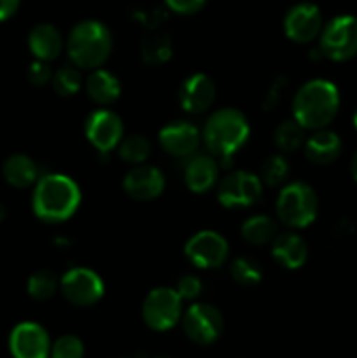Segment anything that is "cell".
<instances>
[{
    "label": "cell",
    "mask_w": 357,
    "mask_h": 358,
    "mask_svg": "<svg viewBox=\"0 0 357 358\" xmlns=\"http://www.w3.org/2000/svg\"><path fill=\"white\" fill-rule=\"evenodd\" d=\"M79 205V185L66 175L48 173L35 182L31 208L44 222H63L77 212Z\"/></svg>",
    "instance_id": "cell-1"
},
{
    "label": "cell",
    "mask_w": 357,
    "mask_h": 358,
    "mask_svg": "<svg viewBox=\"0 0 357 358\" xmlns=\"http://www.w3.org/2000/svg\"><path fill=\"white\" fill-rule=\"evenodd\" d=\"M340 108L338 87L326 79H312L296 91L293 100L294 119L304 129H322L331 124Z\"/></svg>",
    "instance_id": "cell-2"
},
{
    "label": "cell",
    "mask_w": 357,
    "mask_h": 358,
    "mask_svg": "<svg viewBox=\"0 0 357 358\" xmlns=\"http://www.w3.org/2000/svg\"><path fill=\"white\" fill-rule=\"evenodd\" d=\"M251 135L247 117L237 108H219L214 112L203 128V142L220 163H230L231 157L245 145Z\"/></svg>",
    "instance_id": "cell-3"
},
{
    "label": "cell",
    "mask_w": 357,
    "mask_h": 358,
    "mask_svg": "<svg viewBox=\"0 0 357 358\" xmlns=\"http://www.w3.org/2000/svg\"><path fill=\"white\" fill-rule=\"evenodd\" d=\"M66 52L77 69H100L112 52L111 30L100 21H80L70 30Z\"/></svg>",
    "instance_id": "cell-4"
},
{
    "label": "cell",
    "mask_w": 357,
    "mask_h": 358,
    "mask_svg": "<svg viewBox=\"0 0 357 358\" xmlns=\"http://www.w3.org/2000/svg\"><path fill=\"white\" fill-rule=\"evenodd\" d=\"M276 217L290 229H303L315 220L318 213V198L304 182H290L276 198Z\"/></svg>",
    "instance_id": "cell-5"
},
{
    "label": "cell",
    "mask_w": 357,
    "mask_h": 358,
    "mask_svg": "<svg viewBox=\"0 0 357 358\" xmlns=\"http://www.w3.org/2000/svg\"><path fill=\"white\" fill-rule=\"evenodd\" d=\"M322 56L332 62H349L357 55V17L336 16L321 31Z\"/></svg>",
    "instance_id": "cell-6"
},
{
    "label": "cell",
    "mask_w": 357,
    "mask_h": 358,
    "mask_svg": "<svg viewBox=\"0 0 357 358\" xmlns=\"http://www.w3.org/2000/svg\"><path fill=\"white\" fill-rule=\"evenodd\" d=\"M182 317V299L175 289L158 287L150 290L142 304V318L156 332L170 331Z\"/></svg>",
    "instance_id": "cell-7"
},
{
    "label": "cell",
    "mask_w": 357,
    "mask_h": 358,
    "mask_svg": "<svg viewBox=\"0 0 357 358\" xmlns=\"http://www.w3.org/2000/svg\"><path fill=\"white\" fill-rule=\"evenodd\" d=\"M59 290L74 306L90 308L104 297L105 287L98 273H94L93 269L72 268L59 280Z\"/></svg>",
    "instance_id": "cell-8"
},
{
    "label": "cell",
    "mask_w": 357,
    "mask_h": 358,
    "mask_svg": "<svg viewBox=\"0 0 357 358\" xmlns=\"http://www.w3.org/2000/svg\"><path fill=\"white\" fill-rule=\"evenodd\" d=\"M223 315L212 304H191L182 317V329L195 345L209 346L223 334Z\"/></svg>",
    "instance_id": "cell-9"
},
{
    "label": "cell",
    "mask_w": 357,
    "mask_h": 358,
    "mask_svg": "<svg viewBox=\"0 0 357 358\" xmlns=\"http://www.w3.org/2000/svg\"><path fill=\"white\" fill-rule=\"evenodd\" d=\"M262 192V182L258 175L237 170L219 182L217 199L226 208H247L259 201Z\"/></svg>",
    "instance_id": "cell-10"
},
{
    "label": "cell",
    "mask_w": 357,
    "mask_h": 358,
    "mask_svg": "<svg viewBox=\"0 0 357 358\" xmlns=\"http://www.w3.org/2000/svg\"><path fill=\"white\" fill-rule=\"evenodd\" d=\"M184 254L200 269H216L227 261L230 247L224 236L216 231H200L188 240Z\"/></svg>",
    "instance_id": "cell-11"
},
{
    "label": "cell",
    "mask_w": 357,
    "mask_h": 358,
    "mask_svg": "<svg viewBox=\"0 0 357 358\" xmlns=\"http://www.w3.org/2000/svg\"><path fill=\"white\" fill-rule=\"evenodd\" d=\"M84 133L98 152L107 154L118 149L122 135H125V126H122L121 117L115 112L108 110V108H100V110H94L88 115Z\"/></svg>",
    "instance_id": "cell-12"
},
{
    "label": "cell",
    "mask_w": 357,
    "mask_h": 358,
    "mask_svg": "<svg viewBox=\"0 0 357 358\" xmlns=\"http://www.w3.org/2000/svg\"><path fill=\"white\" fill-rule=\"evenodd\" d=\"M322 14L317 6L310 2H301L290 7L284 17V31L289 41L296 44H308L321 35Z\"/></svg>",
    "instance_id": "cell-13"
},
{
    "label": "cell",
    "mask_w": 357,
    "mask_h": 358,
    "mask_svg": "<svg viewBox=\"0 0 357 358\" xmlns=\"http://www.w3.org/2000/svg\"><path fill=\"white\" fill-rule=\"evenodd\" d=\"M9 350L14 358H49L51 339L42 325L35 322H23L10 332Z\"/></svg>",
    "instance_id": "cell-14"
},
{
    "label": "cell",
    "mask_w": 357,
    "mask_h": 358,
    "mask_svg": "<svg viewBox=\"0 0 357 358\" xmlns=\"http://www.w3.org/2000/svg\"><path fill=\"white\" fill-rule=\"evenodd\" d=\"M158 140H160V145L164 152L184 159V157L195 156L200 147L202 135H200L198 128L192 126L191 122L175 121L161 128Z\"/></svg>",
    "instance_id": "cell-15"
},
{
    "label": "cell",
    "mask_w": 357,
    "mask_h": 358,
    "mask_svg": "<svg viewBox=\"0 0 357 358\" xmlns=\"http://www.w3.org/2000/svg\"><path fill=\"white\" fill-rule=\"evenodd\" d=\"M122 189L135 201H150L163 192L164 177L156 166L136 164L122 178Z\"/></svg>",
    "instance_id": "cell-16"
},
{
    "label": "cell",
    "mask_w": 357,
    "mask_h": 358,
    "mask_svg": "<svg viewBox=\"0 0 357 358\" xmlns=\"http://www.w3.org/2000/svg\"><path fill=\"white\" fill-rule=\"evenodd\" d=\"M216 100V84L206 73H192L178 90V103L189 114H203Z\"/></svg>",
    "instance_id": "cell-17"
},
{
    "label": "cell",
    "mask_w": 357,
    "mask_h": 358,
    "mask_svg": "<svg viewBox=\"0 0 357 358\" xmlns=\"http://www.w3.org/2000/svg\"><path fill=\"white\" fill-rule=\"evenodd\" d=\"M217 178H219V163L216 157L205 154H195L188 157L184 166V182L189 191L196 194L206 192L216 185Z\"/></svg>",
    "instance_id": "cell-18"
},
{
    "label": "cell",
    "mask_w": 357,
    "mask_h": 358,
    "mask_svg": "<svg viewBox=\"0 0 357 358\" xmlns=\"http://www.w3.org/2000/svg\"><path fill=\"white\" fill-rule=\"evenodd\" d=\"M342 154V138L329 129H315L312 136L304 140V156L310 163L326 166L335 163Z\"/></svg>",
    "instance_id": "cell-19"
},
{
    "label": "cell",
    "mask_w": 357,
    "mask_h": 358,
    "mask_svg": "<svg viewBox=\"0 0 357 358\" xmlns=\"http://www.w3.org/2000/svg\"><path fill=\"white\" fill-rule=\"evenodd\" d=\"M272 257L286 269H298L307 262V241L296 233L276 234L272 241Z\"/></svg>",
    "instance_id": "cell-20"
},
{
    "label": "cell",
    "mask_w": 357,
    "mask_h": 358,
    "mask_svg": "<svg viewBox=\"0 0 357 358\" xmlns=\"http://www.w3.org/2000/svg\"><path fill=\"white\" fill-rule=\"evenodd\" d=\"M28 48L41 62H52L63 49V37L51 23H38L28 34Z\"/></svg>",
    "instance_id": "cell-21"
},
{
    "label": "cell",
    "mask_w": 357,
    "mask_h": 358,
    "mask_svg": "<svg viewBox=\"0 0 357 358\" xmlns=\"http://www.w3.org/2000/svg\"><path fill=\"white\" fill-rule=\"evenodd\" d=\"M86 93L91 101L102 105H111L121 94V84L114 73L104 69H94L86 79Z\"/></svg>",
    "instance_id": "cell-22"
},
{
    "label": "cell",
    "mask_w": 357,
    "mask_h": 358,
    "mask_svg": "<svg viewBox=\"0 0 357 358\" xmlns=\"http://www.w3.org/2000/svg\"><path fill=\"white\" fill-rule=\"evenodd\" d=\"M4 178L16 189H27L38 180V166L31 157L24 154H13L2 166Z\"/></svg>",
    "instance_id": "cell-23"
},
{
    "label": "cell",
    "mask_w": 357,
    "mask_h": 358,
    "mask_svg": "<svg viewBox=\"0 0 357 358\" xmlns=\"http://www.w3.org/2000/svg\"><path fill=\"white\" fill-rule=\"evenodd\" d=\"M241 236L251 245H266L276 236V222L268 215H252L241 224Z\"/></svg>",
    "instance_id": "cell-24"
},
{
    "label": "cell",
    "mask_w": 357,
    "mask_h": 358,
    "mask_svg": "<svg viewBox=\"0 0 357 358\" xmlns=\"http://www.w3.org/2000/svg\"><path fill=\"white\" fill-rule=\"evenodd\" d=\"M172 56V42L167 34H153L142 42V59L150 66L167 63Z\"/></svg>",
    "instance_id": "cell-25"
},
{
    "label": "cell",
    "mask_w": 357,
    "mask_h": 358,
    "mask_svg": "<svg viewBox=\"0 0 357 358\" xmlns=\"http://www.w3.org/2000/svg\"><path fill=\"white\" fill-rule=\"evenodd\" d=\"M275 143L284 152H294L304 145V128L296 119L282 121L275 129Z\"/></svg>",
    "instance_id": "cell-26"
},
{
    "label": "cell",
    "mask_w": 357,
    "mask_h": 358,
    "mask_svg": "<svg viewBox=\"0 0 357 358\" xmlns=\"http://www.w3.org/2000/svg\"><path fill=\"white\" fill-rule=\"evenodd\" d=\"M59 289V280L49 269H38L28 278L27 292L31 299L35 301H48L51 299Z\"/></svg>",
    "instance_id": "cell-27"
},
{
    "label": "cell",
    "mask_w": 357,
    "mask_h": 358,
    "mask_svg": "<svg viewBox=\"0 0 357 358\" xmlns=\"http://www.w3.org/2000/svg\"><path fill=\"white\" fill-rule=\"evenodd\" d=\"M118 154L122 161L130 164H144L150 154V143L142 135H130L121 140L118 145Z\"/></svg>",
    "instance_id": "cell-28"
},
{
    "label": "cell",
    "mask_w": 357,
    "mask_h": 358,
    "mask_svg": "<svg viewBox=\"0 0 357 358\" xmlns=\"http://www.w3.org/2000/svg\"><path fill=\"white\" fill-rule=\"evenodd\" d=\"M230 271L234 282L244 287L258 285L262 278V268L252 257H237L231 262Z\"/></svg>",
    "instance_id": "cell-29"
},
{
    "label": "cell",
    "mask_w": 357,
    "mask_h": 358,
    "mask_svg": "<svg viewBox=\"0 0 357 358\" xmlns=\"http://www.w3.org/2000/svg\"><path fill=\"white\" fill-rule=\"evenodd\" d=\"M52 90L59 96H72L83 86V77H80V70L74 66H62L52 73Z\"/></svg>",
    "instance_id": "cell-30"
},
{
    "label": "cell",
    "mask_w": 357,
    "mask_h": 358,
    "mask_svg": "<svg viewBox=\"0 0 357 358\" xmlns=\"http://www.w3.org/2000/svg\"><path fill=\"white\" fill-rule=\"evenodd\" d=\"M289 173L290 168L286 157L275 154V156H270L268 159L262 163L261 177L259 178H261V182H265L266 185H270V187H276V185H282L284 182L287 180Z\"/></svg>",
    "instance_id": "cell-31"
},
{
    "label": "cell",
    "mask_w": 357,
    "mask_h": 358,
    "mask_svg": "<svg viewBox=\"0 0 357 358\" xmlns=\"http://www.w3.org/2000/svg\"><path fill=\"white\" fill-rule=\"evenodd\" d=\"M84 345L77 336L65 334L56 339L51 345V355L49 358H83Z\"/></svg>",
    "instance_id": "cell-32"
},
{
    "label": "cell",
    "mask_w": 357,
    "mask_h": 358,
    "mask_svg": "<svg viewBox=\"0 0 357 358\" xmlns=\"http://www.w3.org/2000/svg\"><path fill=\"white\" fill-rule=\"evenodd\" d=\"M175 290H177V294L181 296L182 301H192L202 294V282H200V278H196V276L186 275L178 280Z\"/></svg>",
    "instance_id": "cell-33"
},
{
    "label": "cell",
    "mask_w": 357,
    "mask_h": 358,
    "mask_svg": "<svg viewBox=\"0 0 357 358\" xmlns=\"http://www.w3.org/2000/svg\"><path fill=\"white\" fill-rule=\"evenodd\" d=\"M286 87H287L286 77L284 76L275 77V80H273L272 86H270L268 93H266L265 98H262V103H261L262 108H265V110H273V108L280 103V100H282Z\"/></svg>",
    "instance_id": "cell-34"
},
{
    "label": "cell",
    "mask_w": 357,
    "mask_h": 358,
    "mask_svg": "<svg viewBox=\"0 0 357 358\" xmlns=\"http://www.w3.org/2000/svg\"><path fill=\"white\" fill-rule=\"evenodd\" d=\"M51 79L52 70L49 69L48 62L35 59L30 65V69H28V80H30L34 86H46L48 83H51Z\"/></svg>",
    "instance_id": "cell-35"
},
{
    "label": "cell",
    "mask_w": 357,
    "mask_h": 358,
    "mask_svg": "<svg viewBox=\"0 0 357 358\" xmlns=\"http://www.w3.org/2000/svg\"><path fill=\"white\" fill-rule=\"evenodd\" d=\"M205 2L206 0H164L168 9L177 14H184V16L198 13L205 6Z\"/></svg>",
    "instance_id": "cell-36"
},
{
    "label": "cell",
    "mask_w": 357,
    "mask_h": 358,
    "mask_svg": "<svg viewBox=\"0 0 357 358\" xmlns=\"http://www.w3.org/2000/svg\"><path fill=\"white\" fill-rule=\"evenodd\" d=\"M20 7V0H0V21H6L13 16Z\"/></svg>",
    "instance_id": "cell-37"
},
{
    "label": "cell",
    "mask_w": 357,
    "mask_h": 358,
    "mask_svg": "<svg viewBox=\"0 0 357 358\" xmlns=\"http://www.w3.org/2000/svg\"><path fill=\"white\" fill-rule=\"evenodd\" d=\"M350 171H352L354 180L357 182V150H356V154H354V156H352V163H350Z\"/></svg>",
    "instance_id": "cell-38"
},
{
    "label": "cell",
    "mask_w": 357,
    "mask_h": 358,
    "mask_svg": "<svg viewBox=\"0 0 357 358\" xmlns=\"http://www.w3.org/2000/svg\"><path fill=\"white\" fill-rule=\"evenodd\" d=\"M4 217H6V208L0 205V220H4Z\"/></svg>",
    "instance_id": "cell-39"
},
{
    "label": "cell",
    "mask_w": 357,
    "mask_h": 358,
    "mask_svg": "<svg viewBox=\"0 0 357 358\" xmlns=\"http://www.w3.org/2000/svg\"><path fill=\"white\" fill-rule=\"evenodd\" d=\"M354 128L357 129V110H356V114H354Z\"/></svg>",
    "instance_id": "cell-40"
},
{
    "label": "cell",
    "mask_w": 357,
    "mask_h": 358,
    "mask_svg": "<svg viewBox=\"0 0 357 358\" xmlns=\"http://www.w3.org/2000/svg\"><path fill=\"white\" fill-rule=\"evenodd\" d=\"M156 358H170V357H156Z\"/></svg>",
    "instance_id": "cell-41"
}]
</instances>
